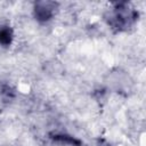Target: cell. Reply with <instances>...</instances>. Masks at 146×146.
Instances as JSON below:
<instances>
[{"label":"cell","mask_w":146,"mask_h":146,"mask_svg":"<svg viewBox=\"0 0 146 146\" xmlns=\"http://www.w3.org/2000/svg\"><path fill=\"white\" fill-rule=\"evenodd\" d=\"M57 9H58V3L55 1H48V0L36 1L33 5V15L38 22L47 23L55 16Z\"/></svg>","instance_id":"cell-2"},{"label":"cell","mask_w":146,"mask_h":146,"mask_svg":"<svg viewBox=\"0 0 146 146\" xmlns=\"http://www.w3.org/2000/svg\"><path fill=\"white\" fill-rule=\"evenodd\" d=\"M50 138L52 141L60 144V145H66V146H82L83 145V143L80 139L71 135H67V133H52L50 135Z\"/></svg>","instance_id":"cell-3"},{"label":"cell","mask_w":146,"mask_h":146,"mask_svg":"<svg viewBox=\"0 0 146 146\" xmlns=\"http://www.w3.org/2000/svg\"><path fill=\"white\" fill-rule=\"evenodd\" d=\"M0 94H1V96H2V98H3L5 100L11 99V98L14 97V90H13V88H11L10 86H7V84L2 86Z\"/></svg>","instance_id":"cell-5"},{"label":"cell","mask_w":146,"mask_h":146,"mask_svg":"<svg viewBox=\"0 0 146 146\" xmlns=\"http://www.w3.org/2000/svg\"><path fill=\"white\" fill-rule=\"evenodd\" d=\"M105 19L111 29L122 32L135 25L138 21V11L129 2H115L106 13Z\"/></svg>","instance_id":"cell-1"},{"label":"cell","mask_w":146,"mask_h":146,"mask_svg":"<svg viewBox=\"0 0 146 146\" xmlns=\"http://www.w3.org/2000/svg\"><path fill=\"white\" fill-rule=\"evenodd\" d=\"M14 39V32L10 26L1 25L0 26V46L9 47Z\"/></svg>","instance_id":"cell-4"}]
</instances>
